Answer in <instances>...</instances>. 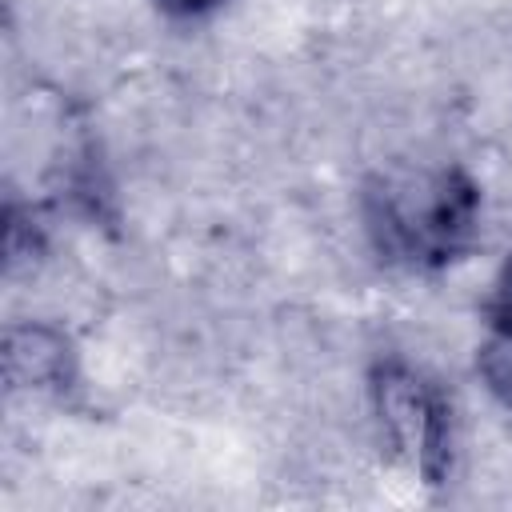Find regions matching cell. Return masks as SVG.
I'll list each match as a JSON object with an SVG mask.
<instances>
[{"instance_id":"6da1fadb","label":"cell","mask_w":512,"mask_h":512,"mask_svg":"<svg viewBox=\"0 0 512 512\" xmlns=\"http://www.w3.org/2000/svg\"><path fill=\"white\" fill-rule=\"evenodd\" d=\"M364 228L372 248L408 272H436L460 260L476 236L480 188L456 168H392L364 184Z\"/></svg>"},{"instance_id":"7a4b0ae2","label":"cell","mask_w":512,"mask_h":512,"mask_svg":"<svg viewBox=\"0 0 512 512\" xmlns=\"http://www.w3.org/2000/svg\"><path fill=\"white\" fill-rule=\"evenodd\" d=\"M372 412L392 456L428 488L448 480L452 468V420L440 388L404 360H380L372 368Z\"/></svg>"},{"instance_id":"3957f363","label":"cell","mask_w":512,"mask_h":512,"mask_svg":"<svg viewBox=\"0 0 512 512\" xmlns=\"http://www.w3.org/2000/svg\"><path fill=\"white\" fill-rule=\"evenodd\" d=\"M4 364H8V380L12 388H68L72 380V352L68 340L48 328V324H20L8 328L4 340Z\"/></svg>"},{"instance_id":"277c9868","label":"cell","mask_w":512,"mask_h":512,"mask_svg":"<svg viewBox=\"0 0 512 512\" xmlns=\"http://www.w3.org/2000/svg\"><path fill=\"white\" fill-rule=\"evenodd\" d=\"M484 316H488L492 332H496L504 344H512V256L500 264V272H496V280H492Z\"/></svg>"},{"instance_id":"5b68a950","label":"cell","mask_w":512,"mask_h":512,"mask_svg":"<svg viewBox=\"0 0 512 512\" xmlns=\"http://www.w3.org/2000/svg\"><path fill=\"white\" fill-rule=\"evenodd\" d=\"M168 16H180V20H196V16H208L212 8H220L224 0H156Z\"/></svg>"}]
</instances>
